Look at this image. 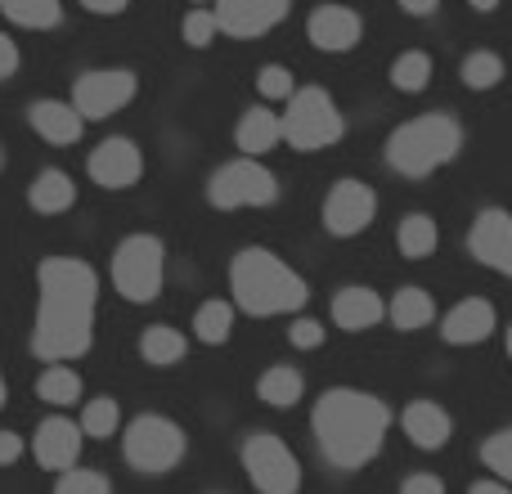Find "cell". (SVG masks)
<instances>
[{
  "label": "cell",
  "instance_id": "obj_17",
  "mask_svg": "<svg viewBox=\"0 0 512 494\" xmlns=\"http://www.w3.org/2000/svg\"><path fill=\"white\" fill-rule=\"evenodd\" d=\"M495 324H499L495 306H490L486 297H468V301H459V306L445 315L441 337L450 346H477V342H486V337L495 333Z\"/></svg>",
  "mask_w": 512,
  "mask_h": 494
},
{
  "label": "cell",
  "instance_id": "obj_30",
  "mask_svg": "<svg viewBox=\"0 0 512 494\" xmlns=\"http://www.w3.org/2000/svg\"><path fill=\"white\" fill-rule=\"evenodd\" d=\"M230 328H234V306L230 301H203V306L194 310V333H198V342H207V346H221V342H230Z\"/></svg>",
  "mask_w": 512,
  "mask_h": 494
},
{
  "label": "cell",
  "instance_id": "obj_36",
  "mask_svg": "<svg viewBox=\"0 0 512 494\" xmlns=\"http://www.w3.org/2000/svg\"><path fill=\"white\" fill-rule=\"evenodd\" d=\"M256 90H261L265 99H288L292 90H297V81H292V72L283 68V63H265V68L256 72Z\"/></svg>",
  "mask_w": 512,
  "mask_h": 494
},
{
  "label": "cell",
  "instance_id": "obj_18",
  "mask_svg": "<svg viewBox=\"0 0 512 494\" xmlns=\"http://www.w3.org/2000/svg\"><path fill=\"white\" fill-rule=\"evenodd\" d=\"M400 427H405V436L418 445V450H441V445L454 436V418L445 414L436 400H414V405L400 414Z\"/></svg>",
  "mask_w": 512,
  "mask_h": 494
},
{
  "label": "cell",
  "instance_id": "obj_29",
  "mask_svg": "<svg viewBox=\"0 0 512 494\" xmlns=\"http://www.w3.org/2000/svg\"><path fill=\"white\" fill-rule=\"evenodd\" d=\"M391 86L400 95H418V90L432 86V54L427 50H405L396 63H391Z\"/></svg>",
  "mask_w": 512,
  "mask_h": 494
},
{
  "label": "cell",
  "instance_id": "obj_16",
  "mask_svg": "<svg viewBox=\"0 0 512 494\" xmlns=\"http://www.w3.org/2000/svg\"><path fill=\"white\" fill-rule=\"evenodd\" d=\"M360 36H364L360 14L346 5H319L315 14H310V41H315V50H324V54L355 50Z\"/></svg>",
  "mask_w": 512,
  "mask_h": 494
},
{
  "label": "cell",
  "instance_id": "obj_26",
  "mask_svg": "<svg viewBox=\"0 0 512 494\" xmlns=\"http://www.w3.org/2000/svg\"><path fill=\"white\" fill-rule=\"evenodd\" d=\"M436 243H441V234H436V221L427 212H409L405 221H400V230H396L400 256H409V261H427V256L436 252Z\"/></svg>",
  "mask_w": 512,
  "mask_h": 494
},
{
  "label": "cell",
  "instance_id": "obj_24",
  "mask_svg": "<svg viewBox=\"0 0 512 494\" xmlns=\"http://www.w3.org/2000/svg\"><path fill=\"white\" fill-rule=\"evenodd\" d=\"M185 351H189V337L180 333V328L153 324V328H144V337H140V355H144V364H153V369H171V364H180Z\"/></svg>",
  "mask_w": 512,
  "mask_h": 494
},
{
  "label": "cell",
  "instance_id": "obj_20",
  "mask_svg": "<svg viewBox=\"0 0 512 494\" xmlns=\"http://www.w3.org/2000/svg\"><path fill=\"white\" fill-rule=\"evenodd\" d=\"M387 315V306H382V297L373 288H342L333 297V319L337 328H346V333H364V328H373L378 319Z\"/></svg>",
  "mask_w": 512,
  "mask_h": 494
},
{
  "label": "cell",
  "instance_id": "obj_3",
  "mask_svg": "<svg viewBox=\"0 0 512 494\" xmlns=\"http://www.w3.org/2000/svg\"><path fill=\"white\" fill-rule=\"evenodd\" d=\"M230 292L248 315H292L310 301V288L288 261H279L265 247H243L230 265Z\"/></svg>",
  "mask_w": 512,
  "mask_h": 494
},
{
  "label": "cell",
  "instance_id": "obj_25",
  "mask_svg": "<svg viewBox=\"0 0 512 494\" xmlns=\"http://www.w3.org/2000/svg\"><path fill=\"white\" fill-rule=\"evenodd\" d=\"M239 149L248 153V158H261V153H270L274 144L283 140V131H279V117L270 113V108H248L243 113V122H239Z\"/></svg>",
  "mask_w": 512,
  "mask_h": 494
},
{
  "label": "cell",
  "instance_id": "obj_6",
  "mask_svg": "<svg viewBox=\"0 0 512 494\" xmlns=\"http://www.w3.org/2000/svg\"><path fill=\"white\" fill-rule=\"evenodd\" d=\"M162 274H167V247L153 234H131V239L117 243L113 252V288L126 301L144 306L162 292Z\"/></svg>",
  "mask_w": 512,
  "mask_h": 494
},
{
  "label": "cell",
  "instance_id": "obj_39",
  "mask_svg": "<svg viewBox=\"0 0 512 494\" xmlns=\"http://www.w3.org/2000/svg\"><path fill=\"white\" fill-rule=\"evenodd\" d=\"M23 459V436L18 432H0V468H9V463Z\"/></svg>",
  "mask_w": 512,
  "mask_h": 494
},
{
  "label": "cell",
  "instance_id": "obj_40",
  "mask_svg": "<svg viewBox=\"0 0 512 494\" xmlns=\"http://www.w3.org/2000/svg\"><path fill=\"white\" fill-rule=\"evenodd\" d=\"M14 72H18V45L0 32V81H9Z\"/></svg>",
  "mask_w": 512,
  "mask_h": 494
},
{
  "label": "cell",
  "instance_id": "obj_1",
  "mask_svg": "<svg viewBox=\"0 0 512 494\" xmlns=\"http://www.w3.org/2000/svg\"><path fill=\"white\" fill-rule=\"evenodd\" d=\"M41 306H36L32 351L45 364L81 360L95 342V306H99V274L77 256H50L36 270Z\"/></svg>",
  "mask_w": 512,
  "mask_h": 494
},
{
  "label": "cell",
  "instance_id": "obj_21",
  "mask_svg": "<svg viewBox=\"0 0 512 494\" xmlns=\"http://www.w3.org/2000/svg\"><path fill=\"white\" fill-rule=\"evenodd\" d=\"M27 203H32V212L41 216H59L68 212L72 203H77V185H72L68 171H41V176L32 180V189H27Z\"/></svg>",
  "mask_w": 512,
  "mask_h": 494
},
{
  "label": "cell",
  "instance_id": "obj_28",
  "mask_svg": "<svg viewBox=\"0 0 512 494\" xmlns=\"http://www.w3.org/2000/svg\"><path fill=\"white\" fill-rule=\"evenodd\" d=\"M36 396L54 409H68V405L81 400V378L68 369V364H50V369L36 378Z\"/></svg>",
  "mask_w": 512,
  "mask_h": 494
},
{
  "label": "cell",
  "instance_id": "obj_38",
  "mask_svg": "<svg viewBox=\"0 0 512 494\" xmlns=\"http://www.w3.org/2000/svg\"><path fill=\"white\" fill-rule=\"evenodd\" d=\"M400 494H445V481L432 472H414V477L400 481Z\"/></svg>",
  "mask_w": 512,
  "mask_h": 494
},
{
  "label": "cell",
  "instance_id": "obj_31",
  "mask_svg": "<svg viewBox=\"0 0 512 494\" xmlns=\"http://www.w3.org/2000/svg\"><path fill=\"white\" fill-rule=\"evenodd\" d=\"M77 427L90 441H108V436H117V427H122V409H117L113 396H95V400H86Z\"/></svg>",
  "mask_w": 512,
  "mask_h": 494
},
{
  "label": "cell",
  "instance_id": "obj_10",
  "mask_svg": "<svg viewBox=\"0 0 512 494\" xmlns=\"http://www.w3.org/2000/svg\"><path fill=\"white\" fill-rule=\"evenodd\" d=\"M135 90H140V81L131 68H99L72 86V108L81 113V122H104L131 104Z\"/></svg>",
  "mask_w": 512,
  "mask_h": 494
},
{
  "label": "cell",
  "instance_id": "obj_4",
  "mask_svg": "<svg viewBox=\"0 0 512 494\" xmlns=\"http://www.w3.org/2000/svg\"><path fill=\"white\" fill-rule=\"evenodd\" d=\"M463 149V126L450 113H423L414 122L396 126L387 140V162L391 171L409 180H423L432 171H441L445 162H454Z\"/></svg>",
  "mask_w": 512,
  "mask_h": 494
},
{
  "label": "cell",
  "instance_id": "obj_7",
  "mask_svg": "<svg viewBox=\"0 0 512 494\" xmlns=\"http://www.w3.org/2000/svg\"><path fill=\"white\" fill-rule=\"evenodd\" d=\"M122 454L135 472L162 477V472H171L185 459V432H180V423H171V418H162V414H140L126 427Z\"/></svg>",
  "mask_w": 512,
  "mask_h": 494
},
{
  "label": "cell",
  "instance_id": "obj_48",
  "mask_svg": "<svg viewBox=\"0 0 512 494\" xmlns=\"http://www.w3.org/2000/svg\"><path fill=\"white\" fill-rule=\"evenodd\" d=\"M194 5H207V0H194Z\"/></svg>",
  "mask_w": 512,
  "mask_h": 494
},
{
  "label": "cell",
  "instance_id": "obj_43",
  "mask_svg": "<svg viewBox=\"0 0 512 494\" xmlns=\"http://www.w3.org/2000/svg\"><path fill=\"white\" fill-rule=\"evenodd\" d=\"M468 494H512V490H508V481H477Z\"/></svg>",
  "mask_w": 512,
  "mask_h": 494
},
{
  "label": "cell",
  "instance_id": "obj_2",
  "mask_svg": "<svg viewBox=\"0 0 512 494\" xmlns=\"http://www.w3.org/2000/svg\"><path fill=\"white\" fill-rule=\"evenodd\" d=\"M310 423H315L319 454L337 472H355L378 459L382 441H387V427H391V409L373 391L333 387L315 400V418Z\"/></svg>",
  "mask_w": 512,
  "mask_h": 494
},
{
  "label": "cell",
  "instance_id": "obj_19",
  "mask_svg": "<svg viewBox=\"0 0 512 494\" xmlns=\"http://www.w3.org/2000/svg\"><path fill=\"white\" fill-rule=\"evenodd\" d=\"M27 122H32V131L41 135L45 144H77L81 140V113L72 104H63V99H36L32 108H27Z\"/></svg>",
  "mask_w": 512,
  "mask_h": 494
},
{
  "label": "cell",
  "instance_id": "obj_44",
  "mask_svg": "<svg viewBox=\"0 0 512 494\" xmlns=\"http://www.w3.org/2000/svg\"><path fill=\"white\" fill-rule=\"evenodd\" d=\"M468 5H472V9H477V14H495V9H499V5H504V0H468Z\"/></svg>",
  "mask_w": 512,
  "mask_h": 494
},
{
  "label": "cell",
  "instance_id": "obj_37",
  "mask_svg": "<svg viewBox=\"0 0 512 494\" xmlns=\"http://www.w3.org/2000/svg\"><path fill=\"white\" fill-rule=\"evenodd\" d=\"M324 324H319V319H297V324L288 328V342L292 346H301V351H319V346H324Z\"/></svg>",
  "mask_w": 512,
  "mask_h": 494
},
{
  "label": "cell",
  "instance_id": "obj_47",
  "mask_svg": "<svg viewBox=\"0 0 512 494\" xmlns=\"http://www.w3.org/2000/svg\"><path fill=\"white\" fill-rule=\"evenodd\" d=\"M0 171H5V153H0Z\"/></svg>",
  "mask_w": 512,
  "mask_h": 494
},
{
  "label": "cell",
  "instance_id": "obj_15",
  "mask_svg": "<svg viewBox=\"0 0 512 494\" xmlns=\"http://www.w3.org/2000/svg\"><path fill=\"white\" fill-rule=\"evenodd\" d=\"M81 427L72 423V418H45L41 427H36V436H32V454H36V463H41L45 472H68V468H77V459H81Z\"/></svg>",
  "mask_w": 512,
  "mask_h": 494
},
{
  "label": "cell",
  "instance_id": "obj_8",
  "mask_svg": "<svg viewBox=\"0 0 512 494\" xmlns=\"http://www.w3.org/2000/svg\"><path fill=\"white\" fill-rule=\"evenodd\" d=\"M207 198L221 212H239V207H270L279 198V180L265 171L256 158H234L207 180Z\"/></svg>",
  "mask_w": 512,
  "mask_h": 494
},
{
  "label": "cell",
  "instance_id": "obj_46",
  "mask_svg": "<svg viewBox=\"0 0 512 494\" xmlns=\"http://www.w3.org/2000/svg\"><path fill=\"white\" fill-rule=\"evenodd\" d=\"M508 360H512V324H508Z\"/></svg>",
  "mask_w": 512,
  "mask_h": 494
},
{
  "label": "cell",
  "instance_id": "obj_22",
  "mask_svg": "<svg viewBox=\"0 0 512 494\" xmlns=\"http://www.w3.org/2000/svg\"><path fill=\"white\" fill-rule=\"evenodd\" d=\"M301 391H306V382H301V373L292 364H270L256 378V400L270 409H292L301 400Z\"/></svg>",
  "mask_w": 512,
  "mask_h": 494
},
{
  "label": "cell",
  "instance_id": "obj_34",
  "mask_svg": "<svg viewBox=\"0 0 512 494\" xmlns=\"http://www.w3.org/2000/svg\"><path fill=\"white\" fill-rule=\"evenodd\" d=\"M54 494H113V486H108L104 472L68 468V472L59 477V486H54Z\"/></svg>",
  "mask_w": 512,
  "mask_h": 494
},
{
  "label": "cell",
  "instance_id": "obj_23",
  "mask_svg": "<svg viewBox=\"0 0 512 494\" xmlns=\"http://www.w3.org/2000/svg\"><path fill=\"white\" fill-rule=\"evenodd\" d=\"M387 315L400 333H418V328H427L436 319V301H432L427 288H400L396 297H391Z\"/></svg>",
  "mask_w": 512,
  "mask_h": 494
},
{
  "label": "cell",
  "instance_id": "obj_13",
  "mask_svg": "<svg viewBox=\"0 0 512 494\" xmlns=\"http://www.w3.org/2000/svg\"><path fill=\"white\" fill-rule=\"evenodd\" d=\"M468 252L477 256L486 270L508 274L512 279V216L504 207H486L468 230Z\"/></svg>",
  "mask_w": 512,
  "mask_h": 494
},
{
  "label": "cell",
  "instance_id": "obj_32",
  "mask_svg": "<svg viewBox=\"0 0 512 494\" xmlns=\"http://www.w3.org/2000/svg\"><path fill=\"white\" fill-rule=\"evenodd\" d=\"M463 86L468 90H495L499 81H504V59H499L495 50H477L463 59Z\"/></svg>",
  "mask_w": 512,
  "mask_h": 494
},
{
  "label": "cell",
  "instance_id": "obj_33",
  "mask_svg": "<svg viewBox=\"0 0 512 494\" xmlns=\"http://www.w3.org/2000/svg\"><path fill=\"white\" fill-rule=\"evenodd\" d=\"M481 459H486V468L495 472L499 481H512V427L495 432L486 445H481Z\"/></svg>",
  "mask_w": 512,
  "mask_h": 494
},
{
  "label": "cell",
  "instance_id": "obj_35",
  "mask_svg": "<svg viewBox=\"0 0 512 494\" xmlns=\"http://www.w3.org/2000/svg\"><path fill=\"white\" fill-rule=\"evenodd\" d=\"M180 32H185V45H194V50H207V45H212V36L221 32V27H216V14H212V9L194 5V9L185 14V27H180Z\"/></svg>",
  "mask_w": 512,
  "mask_h": 494
},
{
  "label": "cell",
  "instance_id": "obj_11",
  "mask_svg": "<svg viewBox=\"0 0 512 494\" xmlns=\"http://www.w3.org/2000/svg\"><path fill=\"white\" fill-rule=\"evenodd\" d=\"M373 212H378V198L364 180H337L324 198V225L337 239H355V234L369 230Z\"/></svg>",
  "mask_w": 512,
  "mask_h": 494
},
{
  "label": "cell",
  "instance_id": "obj_41",
  "mask_svg": "<svg viewBox=\"0 0 512 494\" xmlns=\"http://www.w3.org/2000/svg\"><path fill=\"white\" fill-rule=\"evenodd\" d=\"M81 5H86V14L113 18V14H126V5H131V0H81Z\"/></svg>",
  "mask_w": 512,
  "mask_h": 494
},
{
  "label": "cell",
  "instance_id": "obj_12",
  "mask_svg": "<svg viewBox=\"0 0 512 494\" xmlns=\"http://www.w3.org/2000/svg\"><path fill=\"white\" fill-rule=\"evenodd\" d=\"M86 171L99 189H131V185H140V176H144V153L135 140L113 135V140H104L86 158Z\"/></svg>",
  "mask_w": 512,
  "mask_h": 494
},
{
  "label": "cell",
  "instance_id": "obj_27",
  "mask_svg": "<svg viewBox=\"0 0 512 494\" xmlns=\"http://www.w3.org/2000/svg\"><path fill=\"white\" fill-rule=\"evenodd\" d=\"M0 14L18 27H32V32H45V27H59L63 18V0H0Z\"/></svg>",
  "mask_w": 512,
  "mask_h": 494
},
{
  "label": "cell",
  "instance_id": "obj_5",
  "mask_svg": "<svg viewBox=\"0 0 512 494\" xmlns=\"http://www.w3.org/2000/svg\"><path fill=\"white\" fill-rule=\"evenodd\" d=\"M279 131L292 149L301 153H319L328 144H337L346 135V117L337 113L333 95L319 86H306V90H292L288 95V113L279 117Z\"/></svg>",
  "mask_w": 512,
  "mask_h": 494
},
{
  "label": "cell",
  "instance_id": "obj_14",
  "mask_svg": "<svg viewBox=\"0 0 512 494\" xmlns=\"http://www.w3.org/2000/svg\"><path fill=\"white\" fill-rule=\"evenodd\" d=\"M216 27L230 36H261L288 18L292 0H212Z\"/></svg>",
  "mask_w": 512,
  "mask_h": 494
},
{
  "label": "cell",
  "instance_id": "obj_45",
  "mask_svg": "<svg viewBox=\"0 0 512 494\" xmlns=\"http://www.w3.org/2000/svg\"><path fill=\"white\" fill-rule=\"evenodd\" d=\"M5 400H9V391H5V382H0V409H5Z\"/></svg>",
  "mask_w": 512,
  "mask_h": 494
},
{
  "label": "cell",
  "instance_id": "obj_42",
  "mask_svg": "<svg viewBox=\"0 0 512 494\" xmlns=\"http://www.w3.org/2000/svg\"><path fill=\"white\" fill-rule=\"evenodd\" d=\"M436 5H441V0H400V9H405V14H414V18L436 14Z\"/></svg>",
  "mask_w": 512,
  "mask_h": 494
},
{
  "label": "cell",
  "instance_id": "obj_9",
  "mask_svg": "<svg viewBox=\"0 0 512 494\" xmlns=\"http://www.w3.org/2000/svg\"><path fill=\"white\" fill-rule=\"evenodd\" d=\"M243 472L256 494H297L301 490V463L279 436L252 432L243 441Z\"/></svg>",
  "mask_w": 512,
  "mask_h": 494
}]
</instances>
